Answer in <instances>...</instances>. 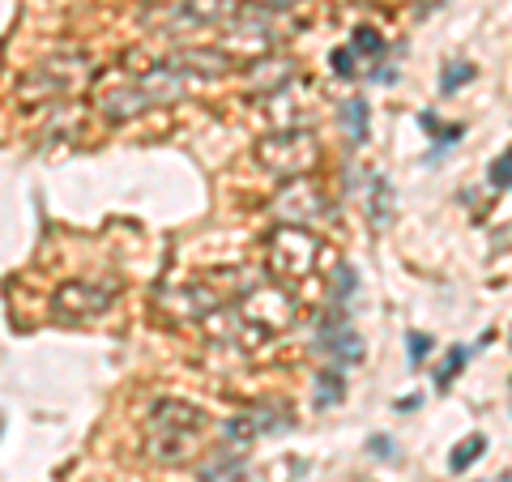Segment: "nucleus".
Masks as SVG:
<instances>
[{
    "label": "nucleus",
    "instance_id": "f257e3e1",
    "mask_svg": "<svg viewBox=\"0 0 512 482\" xmlns=\"http://www.w3.org/2000/svg\"><path fill=\"white\" fill-rule=\"evenodd\" d=\"M252 158L269 175H278V180L291 184V180H308V175L320 167V146L308 128H278V133L256 141Z\"/></svg>",
    "mask_w": 512,
    "mask_h": 482
},
{
    "label": "nucleus",
    "instance_id": "f03ea898",
    "mask_svg": "<svg viewBox=\"0 0 512 482\" xmlns=\"http://www.w3.org/2000/svg\"><path fill=\"white\" fill-rule=\"evenodd\" d=\"M316 256H320V244L308 235V227H274L265 235V269L282 286L308 278L316 269Z\"/></svg>",
    "mask_w": 512,
    "mask_h": 482
},
{
    "label": "nucleus",
    "instance_id": "7ed1b4c3",
    "mask_svg": "<svg viewBox=\"0 0 512 482\" xmlns=\"http://www.w3.org/2000/svg\"><path fill=\"white\" fill-rule=\"evenodd\" d=\"M90 73V60L86 56H52L35 64L22 82H18V103H30V107H52L56 99H64L82 77Z\"/></svg>",
    "mask_w": 512,
    "mask_h": 482
},
{
    "label": "nucleus",
    "instance_id": "20e7f679",
    "mask_svg": "<svg viewBox=\"0 0 512 482\" xmlns=\"http://www.w3.org/2000/svg\"><path fill=\"white\" fill-rule=\"evenodd\" d=\"M120 295V282L111 278H69L56 286L52 308L64 320H82V316H103Z\"/></svg>",
    "mask_w": 512,
    "mask_h": 482
},
{
    "label": "nucleus",
    "instance_id": "39448f33",
    "mask_svg": "<svg viewBox=\"0 0 512 482\" xmlns=\"http://www.w3.org/2000/svg\"><path fill=\"white\" fill-rule=\"evenodd\" d=\"M239 312L252 329L261 333H282L295 325V295L282 282H261L248 299H239Z\"/></svg>",
    "mask_w": 512,
    "mask_h": 482
},
{
    "label": "nucleus",
    "instance_id": "423d86ee",
    "mask_svg": "<svg viewBox=\"0 0 512 482\" xmlns=\"http://www.w3.org/2000/svg\"><path fill=\"white\" fill-rule=\"evenodd\" d=\"M269 210L278 214V227H308L312 218L325 214V192H320V184L312 180H291L274 201H269Z\"/></svg>",
    "mask_w": 512,
    "mask_h": 482
},
{
    "label": "nucleus",
    "instance_id": "0eeeda50",
    "mask_svg": "<svg viewBox=\"0 0 512 482\" xmlns=\"http://www.w3.org/2000/svg\"><path fill=\"white\" fill-rule=\"evenodd\" d=\"M205 427H210L205 410L180 397H158L146 414V431H163V436H201Z\"/></svg>",
    "mask_w": 512,
    "mask_h": 482
},
{
    "label": "nucleus",
    "instance_id": "6e6552de",
    "mask_svg": "<svg viewBox=\"0 0 512 482\" xmlns=\"http://www.w3.org/2000/svg\"><path fill=\"white\" fill-rule=\"evenodd\" d=\"M154 94L146 90L133 77V82H120V86H111L107 94H99V111L111 120V124H128V120H137V116H146V111H154Z\"/></svg>",
    "mask_w": 512,
    "mask_h": 482
},
{
    "label": "nucleus",
    "instance_id": "1a4fd4ad",
    "mask_svg": "<svg viewBox=\"0 0 512 482\" xmlns=\"http://www.w3.org/2000/svg\"><path fill=\"white\" fill-rule=\"evenodd\" d=\"M239 13L235 0H180L171 13L175 30H201V26H227Z\"/></svg>",
    "mask_w": 512,
    "mask_h": 482
},
{
    "label": "nucleus",
    "instance_id": "9d476101",
    "mask_svg": "<svg viewBox=\"0 0 512 482\" xmlns=\"http://www.w3.org/2000/svg\"><path fill=\"white\" fill-rule=\"evenodd\" d=\"M167 64H175L180 73H197V77H227L235 69V56H227L222 47H180L171 52Z\"/></svg>",
    "mask_w": 512,
    "mask_h": 482
},
{
    "label": "nucleus",
    "instance_id": "9b49d317",
    "mask_svg": "<svg viewBox=\"0 0 512 482\" xmlns=\"http://www.w3.org/2000/svg\"><path fill=\"white\" fill-rule=\"evenodd\" d=\"M295 82V60L291 56H261V60H252L248 64V86L256 94H278Z\"/></svg>",
    "mask_w": 512,
    "mask_h": 482
},
{
    "label": "nucleus",
    "instance_id": "f8f14e48",
    "mask_svg": "<svg viewBox=\"0 0 512 482\" xmlns=\"http://www.w3.org/2000/svg\"><path fill=\"white\" fill-rule=\"evenodd\" d=\"M197 482H248V457H244V448H231V444L214 448V457L201 461Z\"/></svg>",
    "mask_w": 512,
    "mask_h": 482
},
{
    "label": "nucleus",
    "instance_id": "ddd939ff",
    "mask_svg": "<svg viewBox=\"0 0 512 482\" xmlns=\"http://www.w3.org/2000/svg\"><path fill=\"white\" fill-rule=\"evenodd\" d=\"M192 453H197V436H163V431L146 436V457L158 465H184Z\"/></svg>",
    "mask_w": 512,
    "mask_h": 482
},
{
    "label": "nucleus",
    "instance_id": "4468645a",
    "mask_svg": "<svg viewBox=\"0 0 512 482\" xmlns=\"http://www.w3.org/2000/svg\"><path fill=\"white\" fill-rule=\"evenodd\" d=\"M393 184L384 180L380 171L367 175V218H372V227H389V218H393Z\"/></svg>",
    "mask_w": 512,
    "mask_h": 482
},
{
    "label": "nucleus",
    "instance_id": "2eb2a0df",
    "mask_svg": "<svg viewBox=\"0 0 512 482\" xmlns=\"http://www.w3.org/2000/svg\"><path fill=\"white\" fill-rule=\"evenodd\" d=\"M338 120H342L346 137L355 141V146H363V141L372 137V107H367V99H346L338 107Z\"/></svg>",
    "mask_w": 512,
    "mask_h": 482
},
{
    "label": "nucleus",
    "instance_id": "dca6fc26",
    "mask_svg": "<svg viewBox=\"0 0 512 482\" xmlns=\"http://www.w3.org/2000/svg\"><path fill=\"white\" fill-rule=\"evenodd\" d=\"M248 419H252V427H256V436H274V431L291 427V414H286L282 401H261V406L248 410Z\"/></svg>",
    "mask_w": 512,
    "mask_h": 482
},
{
    "label": "nucleus",
    "instance_id": "f3484780",
    "mask_svg": "<svg viewBox=\"0 0 512 482\" xmlns=\"http://www.w3.org/2000/svg\"><path fill=\"white\" fill-rule=\"evenodd\" d=\"M483 453H487V436H483V431H474V436H466V440L453 448V457H448V470H453V474H466Z\"/></svg>",
    "mask_w": 512,
    "mask_h": 482
},
{
    "label": "nucleus",
    "instance_id": "a211bd4d",
    "mask_svg": "<svg viewBox=\"0 0 512 482\" xmlns=\"http://www.w3.org/2000/svg\"><path fill=\"white\" fill-rule=\"evenodd\" d=\"M218 436H222V444H231V448H248L256 440V427H252L248 414H235V419H222Z\"/></svg>",
    "mask_w": 512,
    "mask_h": 482
},
{
    "label": "nucleus",
    "instance_id": "6ab92c4d",
    "mask_svg": "<svg viewBox=\"0 0 512 482\" xmlns=\"http://www.w3.org/2000/svg\"><path fill=\"white\" fill-rule=\"evenodd\" d=\"M342 397H346V380H342V372H320V376H316V410L338 406Z\"/></svg>",
    "mask_w": 512,
    "mask_h": 482
},
{
    "label": "nucleus",
    "instance_id": "aec40b11",
    "mask_svg": "<svg viewBox=\"0 0 512 482\" xmlns=\"http://www.w3.org/2000/svg\"><path fill=\"white\" fill-rule=\"evenodd\" d=\"M466 359H470V350H466V346H453V350L444 355V363L436 367V389H440V393H444V389H453V380H457L461 367H466Z\"/></svg>",
    "mask_w": 512,
    "mask_h": 482
},
{
    "label": "nucleus",
    "instance_id": "412c9836",
    "mask_svg": "<svg viewBox=\"0 0 512 482\" xmlns=\"http://www.w3.org/2000/svg\"><path fill=\"white\" fill-rule=\"evenodd\" d=\"M474 77V64L470 60H448L444 64V77H440V94H457V86H466Z\"/></svg>",
    "mask_w": 512,
    "mask_h": 482
},
{
    "label": "nucleus",
    "instance_id": "4be33fe9",
    "mask_svg": "<svg viewBox=\"0 0 512 482\" xmlns=\"http://www.w3.org/2000/svg\"><path fill=\"white\" fill-rule=\"evenodd\" d=\"M350 47H355L359 56H380L384 52V39L376 26H355V35H350Z\"/></svg>",
    "mask_w": 512,
    "mask_h": 482
},
{
    "label": "nucleus",
    "instance_id": "5701e85b",
    "mask_svg": "<svg viewBox=\"0 0 512 482\" xmlns=\"http://www.w3.org/2000/svg\"><path fill=\"white\" fill-rule=\"evenodd\" d=\"M329 69L338 77H355L359 73V52H355V47H333V52H329Z\"/></svg>",
    "mask_w": 512,
    "mask_h": 482
},
{
    "label": "nucleus",
    "instance_id": "b1692460",
    "mask_svg": "<svg viewBox=\"0 0 512 482\" xmlns=\"http://www.w3.org/2000/svg\"><path fill=\"white\" fill-rule=\"evenodd\" d=\"M431 346H436V342H431V333L410 329V333H406V359H410V367H419V363L431 355Z\"/></svg>",
    "mask_w": 512,
    "mask_h": 482
},
{
    "label": "nucleus",
    "instance_id": "393cba45",
    "mask_svg": "<svg viewBox=\"0 0 512 482\" xmlns=\"http://www.w3.org/2000/svg\"><path fill=\"white\" fill-rule=\"evenodd\" d=\"M487 184H491V188H512V146H508V150H504V154L491 163V171H487Z\"/></svg>",
    "mask_w": 512,
    "mask_h": 482
},
{
    "label": "nucleus",
    "instance_id": "a878e982",
    "mask_svg": "<svg viewBox=\"0 0 512 482\" xmlns=\"http://www.w3.org/2000/svg\"><path fill=\"white\" fill-rule=\"evenodd\" d=\"M367 453H372L376 461H397V440L376 431V436H367Z\"/></svg>",
    "mask_w": 512,
    "mask_h": 482
},
{
    "label": "nucleus",
    "instance_id": "bb28decb",
    "mask_svg": "<svg viewBox=\"0 0 512 482\" xmlns=\"http://www.w3.org/2000/svg\"><path fill=\"white\" fill-rule=\"evenodd\" d=\"M461 137H466V124H444V133L436 137V150L427 154V163H436V158H440V154H444L448 146H457Z\"/></svg>",
    "mask_w": 512,
    "mask_h": 482
},
{
    "label": "nucleus",
    "instance_id": "cd10ccee",
    "mask_svg": "<svg viewBox=\"0 0 512 482\" xmlns=\"http://www.w3.org/2000/svg\"><path fill=\"white\" fill-rule=\"evenodd\" d=\"M355 286H359V278H355V273H350L346 265L333 269V282H329V295H333V299H346L350 291H355Z\"/></svg>",
    "mask_w": 512,
    "mask_h": 482
},
{
    "label": "nucleus",
    "instance_id": "c85d7f7f",
    "mask_svg": "<svg viewBox=\"0 0 512 482\" xmlns=\"http://www.w3.org/2000/svg\"><path fill=\"white\" fill-rule=\"evenodd\" d=\"M248 5H256V9H265V13H282V9H291V5H299V0H248Z\"/></svg>",
    "mask_w": 512,
    "mask_h": 482
},
{
    "label": "nucleus",
    "instance_id": "c756f323",
    "mask_svg": "<svg viewBox=\"0 0 512 482\" xmlns=\"http://www.w3.org/2000/svg\"><path fill=\"white\" fill-rule=\"evenodd\" d=\"M419 124L427 128L431 137H440V133H444V124H440V116H436V111H423V116H419Z\"/></svg>",
    "mask_w": 512,
    "mask_h": 482
},
{
    "label": "nucleus",
    "instance_id": "7c9ffc66",
    "mask_svg": "<svg viewBox=\"0 0 512 482\" xmlns=\"http://www.w3.org/2000/svg\"><path fill=\"white\" fill-rule=\"evenodd\" d=\"M423 406V397H402V401H397V410H419Z\"/></svg>",
    "mask_w": 512,
    "mask_h": 482
},
{
    "label": "nucleus",
    "instance_id": "2f4dec72",
    "mask_svg": "<svg viewBox=\"0 0 512 482\" xmlns=\"http://www.w3.org/2000/svg\"><path fill=\"white\" fill-rule=\"evenodd\" d=\"M393 77H397V69H376L372 82H393Z\"/></svg>",
    "mask_w": 512,
    "mask_h": 482
},
{
    "label": "nucleus",
    "instance_id": "473e14b6",
    "mask_svg": "<svg viewBox=\"0 0 512 482\" xmlns=\"http://www.w3.org/2000/svg\"><path fill=\"white\" fill-rule=\"evenodd\" d=\"M500 482H512V474H504V478H500Z\"/></svg>",
    "mask_w": 512,
    "mask_h": 482
}]
</instances>
